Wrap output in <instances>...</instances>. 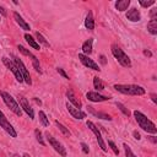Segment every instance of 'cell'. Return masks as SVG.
Instances as JSON below:
<instances>
[{
    "label": "cell",
    "mask_w": 157,
    "mask_h": 157,
    "mask_svg": "<svg viewBox=\"0 0 157 157\" xmlns=\"http://www.w3.org/2000/svg\"><path fill=\"white\" fill-rule=\"evenodd\" d=\"M144 55H145V56H148V58H151V56H152V53H151L148 49H144Z\"/></svg>",
    "instance_id": "f35d334b"
},
{
    "label": "cell",
    "mask_w": 157,
    "mask_h": 157,
    "mask_svg": "<svg viewBox=\"0 0 157 157\" xmlns=\"http://www.w3.org/2000/svg\"><path fill=\"white\" fill-rule=\"evenodd\" d=\"M150 140H151L153 144H156V142H157V139H156V136H150Z\"/></svg>",
    "instance_id": "b9f144b4"
},
{
    "label": "cell",
    "mask_w": 157,
    "mask_h": 157,
    "mask_svg": "<svg viewBox=\"0 0 157 157\" xmlns=\"http://www.w3.org/2000/svg\"><path fill=\"white\" fill-rule=\"evenodd\" d=\"M45 139H47L48 144L54 148V151H56L61 157H66V148L63 146L61 142H59V141H58L52 134H49L48 131L45 132Z\"/></svg>",
    "instance_id": "52a82bcc"
},
{
    "label": "cell",
    "mask_w": 157,
    "mask_h": 157,
    "mask_svg": "<svg viewBox=\"0 0 157 157\" xmlns=\"http://www.w3.org/2000/svg\"><path fill=\"white\" fill-rule=\"evenodd\" d=\"M25 39H26V42L29 44V47H32L33 49H36V50H39V49H40V45L37 43V40H36L31 34L25 33Z\"/></svg>",
    "instance_id": "7402d4cb"
},
{
    "label": "cell",
    "mask_w": 157,
    "mask_h": 157,
    "mask_svg": "<svg viewBox=\"0 0 157 157\" xmlns=\"http://www.w3.org/2000/svg\"><path fill=\"white\" fill-rule=\"evenodd\" d=\"M87 110H88V113H91V114L94 115L96 118H99V119H103V120H112V117H110L109 114L102 113V112H97V110H94V108L91 107V105H87Z\"/></svg>",
    "instance_id": "ac0fdd59"
},
{
    "label": "cell",
    "mask_w": 157,
    "mask_h": 157,
    "mask_svg": "<svg viewBox=\"0 0 157 157\" xmlns=\"http://www.w3.org/2000/svg\"><path fill=\"white\" fill-rule=\"evenodd\" d=\"M86 98H87L88 101L96 102V103H98V102H105V101H109V99H110V97L103 96V94H101V93H98V92H93V91H88V92L86 93Z\"/></svg>",
    "instance_id": "5bb4252c"
},
{
    "label": "cell",
    "mask_w": 157,
    "mask_h": 157,
    "mask_svg": "<svg viewBox=\"0 0 157 157\" xmlns=\"http://www.w3.org/2000/svg\"><path fill=\"white\" fill-rule=\"evenodd\" d=\"M114 5L118 11H125L130 6V0H118V1H115Z\"/></svg>",
    "instance_id": "44dd1931"
},
{
    "label": "cell",
    "mask_w": 157,
    "mask_h": 157,
    "mask_svg": "<svg viewBox=\"0 0 157 157\" xmlns=\"http://www.w3.org/2000/svg\"><path fill=\"white\" fill-rule=\"evenodd\" d=\"M55 125H56V128H58V129L61 131V134H63V135H65V136H69V137L71 136V132H70V130H69V129H67L65 125H63V124H61V123H59L58 120H55Z\"/></svg>",
    "instance_id": "484cf974"
},
{
    "label": "cell",
    "mask_w": 157,
    "mask_h": 157,
    "mask_svg": "<svg viewBox=\"0 0 157 157\" xmlns=\"http://www.w3.org/2000/svg\"><path fill=\"white\" fill-rule=\"evenodd\" d=\"M36 38H37L36 40H37V43H38V44H43V45H44V47H47V48H48V47H50L49 42L43 37V34H42V33L36 32Z\"/></svg>",
    "instance_id": "d4e9b609"
},
{
    "label": "cell",
    "mask_w": 157,
    "mask_h": 157,
    "mask_svg": "<svg viewBox=\"0 0 157 157\" xmlns=\"http://www.w3.org/2000/svg\"><path fill=\"white\" fill-rule=\"evenodd\" d=\"M13 20L16 21V23H17L22 29H25V31H29V29H31V26H29V25L23 20V17H22L18 12H16V11L13 12Z\"/></svg>",
    "instance_id": "e0dca14e"
},
{
    "label": "cell",
    "mask_w": 157,
    "mask_h": 157,
    "mask_svg": "<svg viewBox=\"0 0 157 157\" xmlns=\"http://www.w3.org/2000/svg\"><path fill=\"white\" fill-rule=\"evenodd\" d=\"M150 97H151V99H152L153 103H157V94L156 93H151Z\"/></svg>",
    "instance_id": "ab89813d"
},
{
    "label": "cell",
    "mask_w": 157,
    "mask_h": 157,
    "mask_svg": "<svg viewBox=\"0 0 157 157\" xmlns=\"http://www.w3.org/2000/svg\"><path fill=\"white\" fill-rule=\"evenodd\" d=\"M93 39L92 38H88L87 40H85L83 43H82V47H81V49H82V54H85V55H90L92 52H93Z\"/></svg>",
    "instance_id": "d6986e66"
},
{
    "label": "cell",
    "mask_w": 157,
    "mask_h": 157,
    "mask_svg": "<svg viewBox=\"0 0 157 157\" xmlns=\"http://www.w3.org/2000/svg\"><path fill=\"white\" fill-rule=\"evenodd\" d=\"M118 92L123 93V94H128V96H144L146 93L145 88L142 86H139V85H132V83H129V85H123V83H117L113 86Z\"/></svg>",
    "instance_id": "7a4b0ae2"
},
{
    "label": "cell",
    "mask_w": 157,
    "mask_h": 157,
    "mask_svg": "<svg viewBox=\"0 0 157 157\" xmlns=\"http://www.w3.org/2000/svg\"><path fill=\"white\" fill-rule=\"evenodd\" d=\"M0 128H2L4 131H6L11 137H17V132L15 130V128L12 126V124L7 120L6 115L2 113V110H0Z\"/></svg>",
    "instance_id": "9c48e42d"
},
{
    "label": "cell",
    "mask_w": 157,
    "mask_h": 157,
    "mask_svg": "<svg viewBox=\"0 0 157 157\" xmlns=\"http://www.w3.org/2000/svg\"><path fill=\"white\" fill-rule=\"evenodd\" d=\"M80 146H81V150H82V152H83V153H86V155H88V152H90L88 145H87V144H85V142H81V144H80Z\"/></svg>",
    "instance_id": "836d02e7"
},
{
    "label": "cell",
    "mask_w": 157,
    "mask_h": 157,
    "mask_svg": "<svg viewBox=\"0 0 157 157\" xmlns=\"http://www.w3.org/2000/svg\"><path fill=\"white\" fill-rule=\"evenodd\" d=\"M66 109H67V112L71 114V117L75 118V119L82 120V119H85V118L87 117L86 113H85L83 110H81V109H78V108H76V107H74V105L70 104L69 102L66 103Z\"/></svg>",
    "instance_id": "4fadbf2b"
},
{
    "label": "cell",
    "mask_w": 157,
    "mask_h": 157,
    "mask_svg": "<svg viewBox=\"0 0 157 157\" xmlns=\"http://www.w3.org/2000/svg\"><path fill=\"white\" fill-rule=\"evenodd\" d=\"M150 17H151V20H157V9L156 7H153L150 11Z\"/></svg>",
    "instance_id": "e575fe53"
},
{
    "label": "cell",
    "mask_w": 157,
    "mask_h": 157,
    "mask_svg": "<svg viewBox=\"0 0 157 157\" xmlns=\"http://www.w3.org/2000/svg\"><path fill=\"white\" fill-rule=\"evenodd\" d=\"M132 115L137 123V125L147 134H152V135H156L157 134V128L155 125L153 121H151L144 113H141L140 110H134L132 112Z\"/></svg>",
    "instance_id": "6da1fadb"
},
{
    "label": "cell",
    "mask_w": 157,
    "mask_h": 157,
    "mask_svg": "<svg viewBox=\"0 0 157 157\" xmlns=\"http://www.w3.org/2000/svg\"><path fill=\"white\" fill-rule=\"evenodd\" d=\"M0 21H1V16H0Z\"/></svg>",
    "instance_id": "f6af8a7d"
},
{
    "label": "cell",
    "mask_w": 157,
    "mask_h": 157,
    "mask_svg": "<svg viewBox=\"0 0 157 157\" xmlns=\"http://www.w3.org/2000/svg\"><path fill=\"white\" fill-rule=\"evenodd\" d=\"M115 105L118 107V109H119V110H120L125 117H130L131 112H130V110H129V109H128L123 103H120V102H115Z\"/></svg>",
    "instance_id": "83f0119b"
},
{
    "label": "cell",
    "mask_w": 157,
    "mask_h": 157,
    "mask_svg": "<svg viewBox=\"0 0 157 157\" xmlns=\"http://www.w3.org/2000/svg\"><path fill=\"white\" fill-rule=\"evenodd\" d=\"M11 157H21V156H20V155H17V153H13Z\"/></svg>",
    "instance_id": "7bdbcfd3"
},
{
    "label": "cell",
    "mask_w": 157,
    "mask_h": 157,
    "mask_svg": "<svg viewBox=\"0 0 157 157\" xmlns=\"http://www.w3.org/2000/svg\"><path fill=\"white\" fill-rule=\"evenodd\" d=\"M38 118H39V123H40L44 128H47V126L49 125V119H48L47 114H45L43 110H39V112H38Z\"/></svg>",
    "instance_id": "cb8c5ba5"
},
{
    "label": "cell",
    "mask_w": 157,
    "mask_h": 157,
    "mask_svg": "<svg viewBox=\"0 0 157 157\" xmlns=\"http://www.w3.org/2000/svg\"><path fill=\"white\" fill-rule=\"evenodd\" d=\"M33 99H34V102H36L37 104H39V105H42V101H40V99H38L37 97H33Z\"/></svg>",
    "instance_id": "60d3db41"
},
{
    "label": "cell",
    "mask_w": 157,
    "mask_h": 157,
    "mask_svg": "<svg viewBox=\"0 0 157 157\" xmlns=\"http://www.w3.org/2000/svg\"><path fill=\"white\" fill-rule=\"evenodd\" d=\"M123 147H124L125 157H136V156H135V153L132 152V150L130 148V146H128L126 144H123Z\"/></svg>",
    "instance_id": "f546056e"
},
{
    "label": "cell",
    "mask_w": 157,
    "mask_h": 157,
    "mask_svg": "<svg viewBox=\"0 0 157 157\" xmlns=\"http://www.w3.org/2000/svg\"><path fill=\"white\" fill-rule=\"evenodd\" d=\"M86 125H87V128L94 134V136H96V140H97V142H98V145H99V147H101V150L103 151V152H107L108 151V146H107V144H105V141L103 140V137H102V134H101V131H99V129L97 128V125L93 123V121H91V120H87L86 121Z\"/></svg>",
    "instance_id": "8992f818"
},
{
    "label": "cell",
    "mask_w": 157,
    "mask_h": 157,
    "mask_svg": "<svg viewBox=\"0 0 157 157\" xmlns=\"http://www.w3.org/2000/svg\"><path fill=\"white\" fill-rule=\"evenodd\" d=\"M66 98L69 99V103H70V104H72L74 107L81 109L82 103H81L80 99H77V97L75 96V93L72 92V90H67V91H66Z\"/></svg>",
    "instance_id": "2e32d148"
},
{
    "label": "cell",
    "mask_w": 157,
    "mask_h": 157,
    "mask_svg": "<svg viewBox=\"0 0 157 157\" xmlns=\"http://www.w3.org/2000/svg\"><path fill=\"white\" fill-rule=\"evenodd\" d=\"M0 16H2V17H6L7 16V11H6V9L2 5H0Z\"/></svg>",
    "instance_id": "d590c367"
},
{
    "label": "cell",
    "mask_w": 157,
    "mask_h": 157,
    "mask_svg": "<svg viewBox=\"0 0 157 157\" xmlns=\"http://www.w3.org/2000/svg\"><path fill=\"white\" fill-rule=\"evenodd\" d=\"M18 102H20V107H21V109L29 117V119H34V112H33V108L29 105V103H28V101H27V98L25 97V96H22V94H18Z\"/></svg>",
    "instance_id": "7c38bea8"
},
{
    "label": "cell",
    "mask_w": 157,
    "mask_h": 157,
    "mask_svg": "<svg viewBox=\"0 0 157 157\" xmlns=\"http://www.w3.org/2000/svg\"><path fill=\"white\" fill-rule=\"evenodd\" d=\"M108 146H109V147L112 148V151L114 152V155H117V156L119 155V150H118L117 145H115V144H114V142H113L112 140H108Z\"/></svg>",
    "instance_id": "1f68e13d"
},
{
    "label": "cell",
    "mask_w": 157,
    "mask_h": 157,
    "mask_svg": "<svg viewBox=\"0 0 157 157\" xmlns=\"http://www.w3.org/2000/svg\"><path fill=\"white\" fill-rule=\"evenodd\" d=\"M147 31L152 36H156L157 34V20H150L147 22Z\"/></svg>",
    "instance_id": "603a6c76"
},
{
    "label": "cell",
    "mask_w": 157,
    "mask_h": 157,
    "mask_svg": "<svg viewBox=\"0 0 157 157\" xmlns=\"http://www.w3.org/2000/svg\"><path fill=\"white\" fill-rule=\"evenodd\" d=\"M139 4L142 6V7H150V6H152V5H155L156 4V1L155 0H139Z\"/></svg>",
    "instance_id": "4dcf8cb0"
},
{
    "label": "cell",
    "mask_w": 157,
    "mask_h": 157,
    "mask_svg": "<svg viewBox=\"0 0 157 157\" xmlns=\"http://www.w3.org/2000/svg\"><path fill=\"white\" fill-rule=\"evenodd\" d=\"M93 87H94L97 91L104 90V83L102 82V80H101L98 76H94V77H93Z\"/></svg>",
    "instance_id": "4316f807"
},
{
    "label": "cell",
    "mask_w": 157,
    "mask_h": 157,
    "mask_svg": "<svg viewBox=\"0 0 157 157\" xmlns=\"http://www.w3.org/2000/svg\"><path fill=\"white\" fill-rule=\"evenodd\" d=\"M1 60H2V63H4V65L13 74V76H15V78H16V81L17 82H23V77H22V75H21V72H20V70L17 69V66L15 65V63L11 60V59H9V58H6V56H2L1 58Z\"/></svg>",
    "instance_id": "ba28073f"
},
{
    "label": "cell",
    "mask_w": 157,
    "mask_h": 157,
    "mask_svg": "<svg viewBox=\"0 0 157 157\" xmlns=\"http://www.w3.org/2000/svg\"><path fill=\"white\" fill-rule=\"evenodd\" d=\"M0 97L2 98L4 103L10 108V110L12 113H15L17 117H21L22 115V109L20 107V104L17 103V101L6 91H0Z\"/></svg>",
    "instance_id": "277c9868"
},
{
    "label": "cell",
    "mask_w": 157,
    "mask_h": 157,
    "mask_svg": "<svg viewBox=\"0 0 157 157\" xmlns=\"http://www.w3.org/2000/svg\"><path fill=\"white\" fill-rule=\"evenodd\" d=\"M99 61H101L102 65H105V64H107V58H105L103 54H101V55H99Z\"/></svg>",
    "instance_id": "8d00e7d4"
},
{
    "label": "cell",
    "mask_w": 157,
    "mask_h": 157,
    "mask_svg": "<svg viewBox=\"0 0 157 157\" xmlns=\"http://www.w3.org/2000/svg\"><path fill=\"white\" fill-rule=\"evenodd\" d=\"M132 135H134V139H136V140H140L141 139V135H140V132H137V130H134L132 131Z\"/></svg>",
    "instance_id": "74e56055"
},
{
    "label": "cell",
    "mask_w": 157,
    "mask_h": 157,
    "mask_svg": "<svg viewBox=\"0 0 157 157\" xmlns=\"http://www.w3.org/2000/svg\"><path fill=\"white\" fill-rule=\"evenodd\" d=\"M34 136H36V140H37L42 146H45L44 137H43V135H42V132H40V130H39V129H36V130H34Z\"/></svg>",
    "instance_id": "f1b7e54d"
},
{
    "label": "cell",
    "mask_w": 157,
    "mask_h": 157,
    "mask_svg": "<svg viewBox=\"0 0 157 157\" xmlns=\"http://www.w3.org/2000/svg\"><path fill=\"white\" fill-rule=\"evenodd\" d=\"M78 60L81 61V64H82L83 66H86V67H88V69H91V70H93V71H98V72L101 71L99 65H98L93 59H91L90 56H87V55L80 53V54H78Z\"/></svg>",
    "instance_id": "8fae6325"
},
{
    "label": "cell",
    "mask_w": 157,
    "mask_h": 157,
    "mask_svg": "<svg viewBox=\"0 0 157 157\" xmlns=\"http://www.w3.org/2000/svg\"><path fill=\"white\" fill-rule=\"evenodd\" d=\"M56 71H58V74H59V75H61V76H63L65 80H70L69 75L65 72V70H64V69H61V67H56Z\"/></svg>",
    "instance_id": "d6a6232c"
},
{
    "label": "cell",
    "mask_w": 157,
    "mask_h": 157,
    "mask_svg": "<svg viewBox=\"0 0 157 157\" xmlns=\"http://www.w3.org/2000/svg\"><path fill=\"white\" fill-rule=\"evenodd\" d=\"M22 157H31V156H29L28 153H23V156H22Z\"/></svg>",
    "instance_id": "ee69618b"
},
{
    "label": "cell",
    "mask_w": 157,
    "mask_h": 157,
    "mask_svg": "<svg viewBox=\"0 0 157 157\" xmlns=\"http://www.w3.org/2000/svg\"><path fill=\"white\" fill-rule=\"evenodd\" d=\"M10 56L12 58V61L15 63V65L17 66V69L20 70V72H21V75H22V77H23V81H25L27 85H32V80H31L29 71L27 70V67H26V65L23 64V61H22L18 56H16V55H13V54H11Z\"/></svg>",
    "instance_id": "5b68a950"
},
{
    "label": "cell",
    "mask_w": 157,
    "mask_h": 157,
    "mask_svg": "<svg viewBox=\"0 0 157 157\" xmlns=\"http://www.w3.org/2000/svg\"><path fill=\"white\" fill-rule=\"evenodd\" d=\"M110 52H112L113 56L117 59V61L121 66H124V67H131V60H130V58L124 53V50L118 44L113 43L110 45Z\"/></svg>",
    "instance_id": "3957f363"
},
{
    "label": "cell",
    "mask_w": 157,
    "mask_h": 157,
    "mask_svg": "<svg viewBox=\"0 0 157 157\" xmlns=\"http://www.w3.org/2000/svg\"><path fill=\"white\" fill-rule=\"evenodd\" d=\"M17 49H18V52L21 53V54H23V55H26V56H28L29 59H31V61H32V65H33V69L37 71V72H42V69H40V64H39V60H38V58L36 56V55H33L28 49H26L23 45H21V44H18L17 45Z\"/></svg>",
    "instance_id": "30bf717a"
},
{
    "label": "cell",
    "mask_w": 157,
    "mask_h": 157,
    "mask_svg": "<svg viewBox=\"0 0 157 157\" xmlns=\"http://www.w3.org/2000/svg\"><path fill=\"white\" fill-rule=\"evenodd\" d=\"M126 18L131 22H139L141 20V13L136 7H131L126 12Z\"/></svg>",
    "instance_id": "9a60e30c"
},
{
    "label": "cell",
    "mask_w": 157,
    "mask_h": 157,
    "mask_svg": "<svg viewBox=\"0 0 157 157\" xmlns=\"http://www.w3.org/2000/svg\"><path fill=\"white\" fill-rule=\"evenodd\" d=\"M85 27L88 31H93L94 29V18H93V13L91 11H88V13L86 15L85 18Z\"/></svg>",
    "instance_id": "ffe728a7"
}]
</instances>
